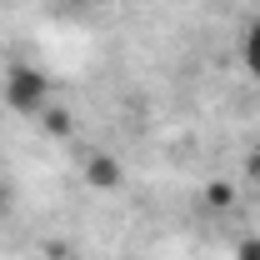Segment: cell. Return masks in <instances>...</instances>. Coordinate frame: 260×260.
Here are the masks:
<instances>
[{"instance_id":"7","label":"cell","mask_w":260,"mask_h":260,"mask_svg":"<svg viewBox=\"0 0 260 260\" xmlns=\"http://www.w3.org/2000/svg\"><path fill=\"white\" fill-rule=\"evenodd\" d=\"M0 210H5V190H0Z\"/></svg>"},{"instance_id":"4","label":"cell","mask_w":260,"mask_h":260,"mask_svg":"<svg viewBox=\"0 0 260 260\" xmlns=\"http://www.w3.org/2000/svg\"><path fill=\"white\" fill-rule=\"evenodd\" d=\"M40 115H45V130H50V135H70V130H75L70 110H60V105H45Z\"/></svg>"},{"instance_id":"3","label":"cell","mask_w":260,"mask_h":260,"mask_svg":"<svg viewBox=\"0 0 260 260\" xmlns=\"http://www.w3.org/2000/svg\"><path fill=\"white\" fill-rule=\"evenodd\" d=\"M240 60H245V65L260 75V15L245 25V35H240Z\"/></svg>"},{"instance_id":"5","label":"cell","mask_w":260,"mask_h":260,"mask_svg":"<svg viewBox=\"0 0 260 260\" xmlns=\"http://www.w3.org/2000/svg\"><path fill=\"white\" fill-rule=\"evenodd\" d=\"M235 260H260V240H245V245L235 250Z\"/></svg>"},{"instance_id":"2","label":"cell","mask_w":260,"mask_h":260,"mask_svg":"<svg viewBox=\"0 0 260 260\" xmlns=\"http://www.w3.org/2000/svg\"><path fill=\"white\" fill-rule=\"evenodd\" d=\"M85 180L95 190H120L125 185V170H120V160H110V155H90L85 160Z\"/></svg>"},{"instance_id":"1","label":"cell","mask_w":260,"mask_h":260,"mask_svg":"<svg viewBox=\"0 0 260 260\" xmlns=\"http://www.w3.org/2000/svg\"><path fill=\"white\" fill-rule=\"evenodd\" d=\"M0 95H5L10 110H20V115H40L50 105V75L40 65H30V60H15L5 70V90Z\"/></svg>"},{"instance_id":"8","label":"cell","mask_w":260,"mask_h":260,"mask_svg":"<svg viewBox=\"0 0 260 260\" xmlns=\"http://www.w3.org/2000/svg\"><path fill=\"white\" fill-rule=\"evenodd\" d=\"M55 5H75V0H55Z\"/></svg>"},{"instance_id":"6","label":"cell","mask_w":260,"mask_h":260,"mask_svg":"<svg viewBox=\"0 0 260 260\" xmlns=\"http://www.w3.org/2000/svg\"><path fill=\"white\" fill-rule=\"evenodd\" d=\"M245 175H250V180H260V145L245 155Z\"/></svg>"}]
</instances>
